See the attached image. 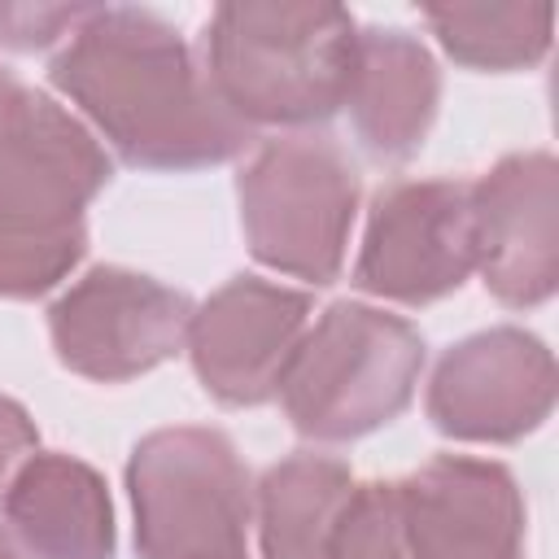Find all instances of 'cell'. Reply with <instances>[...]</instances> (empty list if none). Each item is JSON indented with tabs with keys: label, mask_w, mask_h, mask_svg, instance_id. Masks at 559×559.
Here are the masks:
<instances>
[{
	"label": "cell",
	"mask_w": 559,
	"mask_h": 559,
	"mask_svg": "<svg viewBox=\"0 0 559 559\" xmlns=\"http://www.w3.org/2000/svg\"><path fill=\"white\" fill-rule=\"evenodd\" d=\"M328 559H406L397 480H367L349 489L328 542Z\"/></svg>",
	"instance_id": "17"
},
{
	"label": "cell",
	"mask_w": 559,
	"mask_h": 559,
	"mask_svg": "<svg viewBox=\"0 0 559 559\" xmlns=\"http://www.w3.org/2000/svg\"><path fill=\"white\" fill-rule=\"evenodd\" d=\"M358 197V166L323 131L266 140L236 175L249 253L262 266L314 288L332 284L345 266Z\"/></svg>",
	"instance_id": "5"
},
{
	"label": "cell",
	"mask_w": 559,
	"mask_h": 559,
	"mask_svg": "<svg viewBox=\"0 0 559 559\" xmlns=\"http://www.w3.org/2000/svg\"><path fill=\"white\" fill-rule=\"evenodd\" d=\"M310 293L258 275H231L201 306H192L183 349L197 380L223 406H262L310 328Z\"/></svg>",
	"instance_id": "10"
},
{
	"label": "cell",
	"mask_w": 559,
	"mask_h": 559,
	"mask_svg": "<svg viewBox=\"0 0 559 559\" xmlns=\"http://www.w3.org/2000/svg\"><path fill=\"white\" fill-rule=\"evenodd\" d=\"M424 336L402 314L367 301H332L301 336L280 402L310 441H354L393 424L419 384Z\"/></svg>",
	"instance_id": "4"
},
{
	"label": "cell",
	"mask_w": 559,
	"mask_h": 559,
	"mask_svg": "<svg viewBox=\"0 0 559 559\" xmlns=\"http://www.w3.org/2000/svg\"><path fill=\"white\" fill-rule=\"evenodd\" d=\"M0 559H22V555L13 550V542H9V537H0Z\"/></svg>",
	"instance_id": "20"
},
{
	"label": "cell",
	"mask_w": 559,
	"mask_h": 559,
	"mask_svg": "<svg viewBox=\"0 0 559 559\" xmlns=\"http://www.w3.org/2000/svg\"><path fill=\"white\" fill-rule=\"evenodd\" d=\"M236 559H245V555H236Z\"/></svg>",
	"instance_id": "21"
},
{
	"label": "cell",
	"mask_w": 559,
	"mask_h": 559,
	"mask_svg": "<svg viewBox=\"0 0 559 559\" xmlns=\"http://www.w3.org/2000/svg\"><path fill=\"white\" fill-rule=\"evenodd\" d=\"M476 210L463 179H397L376 192L362 249L354 258V288L428 306L476 271Z\"/></svg>",
	"instance_id": "7"
},
{
	"label": "cell",
	"mask_w": 559,
	"mask_h": 559,
	"mask_svg": "<svg viewBox=\"0 0 559 559\" xmlns=\"http://www.w3.org/2000/svg\"><path fill=\"white\" fill-rule=\"evenodd\" d=\"M555 354L542 336L498 323L441 354L428 380V419L454 441H520L555 411Z\"/></svg>",
	"instance_id": "9"
},
{
	"label": "cell",
	"mask_w": 559,
	"mask_h": 559,
	"mask_svg": "<svg viewBox=\"0 0 559 559\" xmlns=\"http://www.w3.org/2000/svg\"><path fill=\"white\" fill-rule=\"evenodd\" d=\"M354 489L349 463L297 450L253 485V524L262 559H328L336 515Z\"/></svg>",
	"instance_id": "15"
},
{
	"label": "cell",
	"mask_w": 559,
	"mask_h": 559,
	"mask_svg": "<svg viewBox=\"0 0 559 559\" xmlns=\"http://www.w3.org/2000/svg\"><path fill=\"white\" fill-rule=\"evenodd\" d=\"M87 4H0V48L35 52L70 35Z\"/></svg>",
	"instance_id": "18"
},
{
	"label": "cell",
	"mask_w": 559,
	"mask_h": 559,
	"mask_svg": "<svg viewBox=\"0 0 559 559\" xmlns=\"http://www.w3.org/2000/svg\"><path fill=\"white\" fill-rule=\"evenodd\" d=\"M441 105V70L402 26H358L345 105L354 135L380 162L411 157Z\"/></svg>",
	"instance_id": "14"
},
{
	"label": "cell",
	"mask_w": 559,
	"mask_h": 559,
	"mask_svg": "<svg viewBox=\"0 0 559 559\" xmlns=\"http://www.w3.org/2000/svg\"><path fill=\"white\" fill-rule=\"evenodd\" d=\"M406 559H524V493L493 459L437 454L397 480Z\"/></svg>",
	"instance_id": "12"
},
{
	"label": "cell",
	"mask_w": 559,
	"mask_h": 559,
	"mask_svg": "<svg viewBox=\"0 0 559 559\" xmlns=\"http://www.w3.org/2000/svg\"><path fill=\"white\" fill-rule=\"evenodd\" d=\"M358 22L341 4L231 0L201 35V66L245 127H314L345 105Z\"/></svg>",
	"instance_id": "3"
},
{
	"label": "cell",
	"mask_w": 559,
	"mask_h": 559,
	"mask_svg": "<svg viewBox=\"0 0 559 559\" xmlns=\"http://www.w3.org/2000/svg\"><path fill=\"white\" fill-rule=\"evenodd\" d=\"M445 57L467 70H528L546 57L555 9L550 4H424Z\"/></svg>",
	"instance_id": "16"
},
{
	"label": "cell",
	"mask_w": 559,
	"mask_h": 559,
	"mask_svg": "<svg viewBox=\"0 0 559 559\" xmlns=\"http://www.w3.org/2000/svg\"><path fill=\"white\" fill-rule=\"evenodd\" d=\"M192 301L140 271L92 266L52 306L48 336L74 376L122 384L183 349Z\"/></svg>",
	"instance_id": "8"
},
{
	"label": "cell",
	"mask_w": 559,
	"mask_h": 559,
	"mask_svg": "<svg viewBox=\"0 0 559 559\" xmlns=\"http://www.w3.org/2000/svg\"><path fill=\"white\" fill-rule=\"evenodd\" d=\"M39 450V428L35 419L26 415L22 402L4 397L0 393V502H4V489L9 480L17 476V467Z\"/></svg>",
	"instance_id": "19"
},
{
	"label": "cell",
	"mask_w": 559,
	"mask_h": 559,
	"mask_svg": "<svg viewBox=\"0 0 559 559\" xmlns=\"http://www.w3.org/2000/svg\"><path fill=\"white\" fill-rule=\"evenodd\" d=\"M4 533L22 559H114L105 476L61 450H35L4 489Z\"/></svg>",
	"instance_id": "13"
},
{
	"label": "cell",
	"mask_w": 559,
	"mask_h": 559,
	"mask_svg": "<svg viewBox=\"0 0 559 559\" xmlns=\"http://www.w3.org/2000/svg\"><path fill=\"white\" fill-rule=\"evenodd\" d=\"M48 79L92 135L140 170H201L253 144V127L218 100L201 57L153 9L87 4L52 52Z\"/></svg>",
	"instance_id": "1"
},
{
	"label": "cell",
	"mask_w": 559,
	"mask_h": 559,
	"mask_svg": "<svg viewBox=\"0 0 559 559\" xmlns=\"http://www.w3.org/2000/svg\"><path fill=\"white\" fill-rule=\"evenodd\" d=\"M476 271L485 288L528 310L559 288V162L546 148L507 153L472 183Z\"/></svg>",
	"instance_id": "11"
},
{
	"label": "cell",
	"mask_w": 559,
	"mask_h": 559,
	"mask_svg": "<svg viewBox=\"0 0 559 559\" xmlns=\"http://www.w3.org/2000/svg\"><path fill=\"white\" fill-rule=\"evenodd\" d=\"M140 559H236L253 524V480L218 428H157L127 463Z\"/></svg>",
	"instance_id": "6"
},
{
	"label": "cell",
	"mask_w": 559,
	"mask_h": 559,
	"mask_svg": "<svg viewBox=\"0 0 559 559\" xmlns=\"http://www.w3.org/2000/svg\"><path fill=\"white\" fill-rule=\"evenodd\" d=\"M109 175L83 118L0 70V297H39L83 262L87 205Z\"/></svg>",
	"instance_id": "2"
}]
</instances>
